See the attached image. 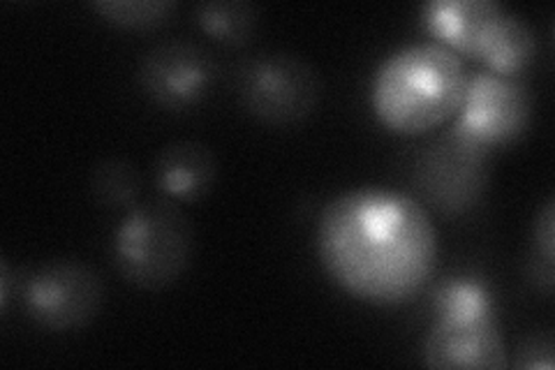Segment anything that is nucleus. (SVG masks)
Masks as SVG:
<instances>
[{"label": "nucleus", "mask_w": 555, "mask_h": 370, "mask_svg": "<svg viewBox=\"0 0 555 370\" xmlns=\"http://www.w3.org/2000/svg\"><path fill=\"white\" fill-rule=\"evenodd\" d=\"M326 276L371 306H403L438 269V232L426 206L403 190L363 186L326 202L315 229Z\"/></svg>", "instance_id": "obj_1"}, {"label": "nucleus", "mask_w": 555, "mask_h": 370, "mask_svg": "<svg viewBox=\"0 0 555 370\" xmlns=\"http://www.w3.org/2000/svg\"><path fill=\"white\" fill-rule=\"evenodd\" d=\"M467 77L463 59L440 42L398 47L373 75V114L396 135H426L456 116Z\"/></svg>", "instance_id": "obj_2"}, {"label": "nucleus", "mask_w": 555, "mask_h": 370, "mask_svg": "<svg viewBox=\"0 0 555 370\" xmlns=\"http://www.w3.org/2000/svg\"><path fill=\"white\" fill-rule=\"evenodd\" d=\"M116 271L139 290H163L188 271L193 225L171 202L134 204L112 241Z\"/></svg>", "instance_id": "obj_3"}, {"label": "nucleus", "mask_w": 555, "mask_h": 370, "mask_svg": "<svg viewBox=\"0 0 555 370\" xmlns=\"http://www.w3.org/2000/svg\"><path fill=\"white\" fill-rule=\"evenodd\" d=\"M236 91L243 107L269 126H292L315 112L320 77L315 67L287 51H262L241 65Z\"/></svg>", "instance_id": "obj_4"}, {"label": "nucleus", "mask_w": 555, "mask_h": 370, "mask_svg": "<svg viewBox=\"0 0 555 370\" xmlns=\"http://www.w3.org/2000/svg\"><path fill=\"white\" fill-rule=\"evenodd\" d=\"M530 118L532 95L524 79L479 69L467 77L463 102L449 132L489 153L524 137Z\"/></svg>", "instance_id": "obj_5"}, {"label": "nucleus", "mask_w": 555, "mask_h": 370, "mask_svg": "<svg viewBox=\"0 0 555 370\" xmlns=\"http://www.w3.org/2000/svg\"><path fill=\"white\" fill-rule=\"evenodd\" d=\"M102 280L81 261L56 259L35 269L24 283V308L47 331H73L95 320L102 306Z\"/></svg>", "instance_id": "obj_6"}, {"label": "nucleus", "mask_w": 555, "mask_h": 370, "mask_svg": "<svg viewBox=\"0 0 555 370\" xmlns=\"http://www.w3.org/2000/svg\"><path fill=\"white\" fill-rule=\"evenodd\" d=\"M137 77L144 93L163 110L185 112L211 93L216 61L193 42L173 40L149 49Z\"/></svg>", "instance_id": "obj_7"}, {"label": "nucleus", "mask_w": 555, "mask_h": 370, "mask_svg": "<svg viewBox=\"0 0 555 370\" xmlns=\"http://www.w3.org/2000/svg\"><path fill=\"white\" fill-rule=\"evenodd\" d=\"M486 161L489 153L447 132L424 153V163L420 165L424 195L449 214H461L475 206L489 179Z\"/></svg>", "instance_id": "obj_8"}, {"label": "nucleus", "mask_w": 555, "mask_h": 370, "mask_svg": "<svg viewBox=\"0 0 555 370\" xmlns=\"http://www.w3.org/2000/svg\"><path fill=\"white\" fill-rule=\"evenodd\" d=\"M422 361L424 366L438 370H505L509 366V352L500 333L498 320H436L424 341Z\"/></svg>", "instance_id": "obj_9"}, {"label": "nucleus", "mask_w": 555, "mask_h": 370, "mask_svg": "<svg viewBox=\"0 0 555 370\" xmlns=\"http://www.w3.org/2000/svg\"><path fill=\"white\" fill-rule=\"evenodd\" d=\"M505 12L495 0H430L422 5V22L454 54L481 61Z\"/></svg>", "instance_id": "obj_10"}, {"label": "nucleus", "mask_w": 555, "mask_h": 370, "mask_svg": "<svg viewBox=\"0 0 555 370\" xmlns=\"http://www.w3.org/2000/svg\"><path fill=\"white\" fill-rule=\"evenodd\" d=\"M155 186L173 202H199L211 192L218 163L202 142H173L165 146L153 167Z\"/></svg>", "instance_id": "obj_11"}, {"label": "nucleus", "mask_w": 555, "mask_h": 370, "mask_svg": "<svg viewBox=\"0 0 555 370\" xmlns=\"http://www.w3.org/2000/svg\"><path fill=\"white\" fill-rule=\"evenodd\" d=\"M436 320H498L495 298L489 285L477 276H449L433 294Z\"/></svg>", "instance_id": "obj_12"}, {"label": "nucleus", "mask_w": 555, "mask_h": 370, "mask_svg": "<svg viewBox=\"0 0 555 370\" xmlns=\"http://www.w3.org/2000/svg\"><path fill=\"white\" fill-rule=\"evenodd\" d=\"M534 56L537 35L532 26L524 16L507 10L493 35L491 44L483 51L481 63L486 65V69H491V73L518 77L534 61Z\"/></svg>", "instance_id": "obj_13"}, {"label": "nucleus", "mask_w": 555, "mask_h": 370, "mask_svg": "<svg viewBox=\"0 0 555 370\" xmlns=\"http://www.w3.org/2000/svg\"><path fill=\"white\" fill-rule=\"evenodd\" d=\"M195 22L218 42L243 44L259 24V10L248 0H208L195 8Z\"/></svg>", "instance_id": "obj_14"}, {"label": "nucleus", "mask_w": 555, "mask_h": 370, "mask_svg": "<svg viewBox=\"0 0 555 370\" xmlns=\"http://www.w3.org/2000/svg\"><path fill=\"white\" fill-rule=\"evenodd\" d=\"M139 190H142V176L132 163L120 157H107L91 171L93 200L104 208L134 206Z\"/></svg>", "instance_id": "obj_15"}, {"label": "nucleus", "mask_w": 555, "mask_h": 370, "mask_svg": "<svg viewBox=\"0 0 555 370\" xmlns=\"http://www.w3.org/2000/svg\"><path fill=\"white\" fill-rule=\"evenodd\" d=\"M91 8L118 28L151 30L169 22L177 0H95Z\"/></svg>", "instance_id": "obj_16"}, {"label": "nucleus", "mask_w": 555, "mask_h": 370, "mask_svg": "<svg viewBox=\"0 0 555 370\" xmlns=\"http://www.w3.org/2000/svg\"><path fill=\"white\" fill-rule=\"evenodd\" d=\"M555 204L553 197L544 202L540 214L534 218L530 234V253H528V276L537 290L546 296L553 292L555 273H553V248H555Z\"/></svg>", "instance_id": "obj_17"}, {"label": "nucleus", "mask_w": 555, "mask_h": 370, "mask_svg": "<svg viewBox=\"0 0 555 370\" xmlns=\"http://www.w3.org/2000/svg\"><path fill=\"white\" fill-rule=\"evenodd\" d=\"M514 368L551 370L555 366V343L551 333H532L516 347Z\"/></svg>", "instance_id": "obj_18"}, {"label": "nucleus", "mask_w": 555, "mask_h": 370, "mask_svg": "<svg viewBox=\"0 0 555 370\" xmlns=\"http://www.w3.org/2000/svg\"><path fill=\"white\" fill-rule=\"evenodd\" d=\"M10 285H12V273L8 259H0V308L8 310L10 306Z\"/></svg>", "instance_id": "obj_19"}]
</instances>
